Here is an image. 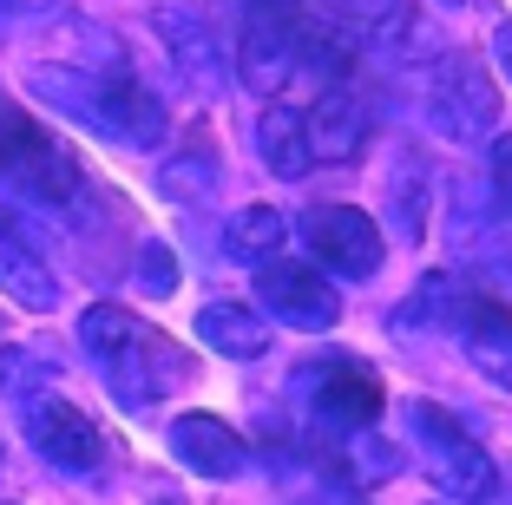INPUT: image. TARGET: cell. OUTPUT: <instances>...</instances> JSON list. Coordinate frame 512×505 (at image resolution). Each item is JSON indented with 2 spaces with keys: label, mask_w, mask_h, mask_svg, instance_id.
Returning a JSON list of instances; mask_svg holds the SVG:
<instances>
[{
  "label": "cell",
  "mask_w": 512,
  "mask_h": 505,
  "mask_svg": "<svg viewBox=\"0 0 512 505\" xmlns=\"http://www.w3.org/2000/svg\"><path fill=\"white\" fill-rule=\"evenodd\" d=\"M427 119L440 138L453 145H473V138L499 132V86L473 53H440L434 73H427Z\"/></svg>",
  "instance_id": "obj_5"
},
{
  "label": "cell",
  "mask_w": 512,
  "mask_h": 505,
  "mask_svg": "<svg viewBox=\"0 0 512 505\" xmlns=\"http://www.w3.org/2000/svg\"><path fill=\"white\" fill-rule=\"evenodd\" d=\"M171 453H178V466H191V473H204V479H230L250 460V453H243V433L217 414H178L171 420Z\"/></svg>",
  "instance_id": "obj_11"
},
{
  "label": "cell",
  "mask_w": 512,
  "mask_h": 505,
  "mask_svg": "<svg viewBox=\"0 0 512 505\" xmlns=\"http://www.w3.org/2000/svg\"><path fill=\"white\" fill-rule=\"evenodd\" d=\"M460 342H467V361L486 374L493 387H506L512 394V309L493 296H467V309H460V328H453Z\"/></svg>",
  "instance_id": "obj_12"
},
{
  "label": "cell",
  "mask_w": 512,
  "mask_h": 505,
  "mask_svg": "<svg viewBox=\"0 0 512 505\" xmlns=\"http://www.w3.org/2000/svg\"><path fill=\"white\" fill-rule=\"evenodd\" d=\"M316 505H362V499H355V492H348V486H342V492H335V479H329V492H322V499H316Z\"/></svg>",
  "instance_id": "obj_24"
},
{
  "label": "cell",
  "mask_w": 512,
  "mask_h": 505,
  "mask_svg": "<svg viewBox=\"0 0 512 505\" xmlns=\"http://www.w3.org/2000/svg\"><path fill=\"white\" fill-rule=\"evenodd\" d=\"M256 151L270 164L276 178H309L316 158H309V125H302V105H283L270 99L263 105V119H256Z\"/></svg>",
  "instance_id": "obj_14"
},
{
  "label": "cell",
  "mask_w": 512,
  "mask_h": 505,
  "mask_svg": "<svg viewBox=\"0 0 512 505\" xmlns=\"http://www.w3.org/2000/svg\"><path fill=\"white\" fill-rule=\"evenodd\" d=\"M60 381V361H46L40 348H0V394L33 401V387Z\"/></svg>",
  "instance_id": "obj_18"
},
{
  "label": "cell",
  "mask_w": 512,
  "mask_h": 505,
  "mask_svg": "<svg viewBox=\"0 0 512 505\" xmlns=\"http://www.w3.org/2000/svg\"><path fill=\"white\" fill-rule=\"evenodd\" d=\"M283 237H289V217H283V210H270V204L237 210V223L224 230L230 256H243V263H270V256L283 250Z\"/></svg>",
  "instance_id": "obj_17"
},
{
  "label": "cell",
  "mask_w": 512,
  "mask_h": 505,
  "mask_svg": "<svg viewBox=\"0 0 512 505\" xmlns=\"http://www.w3.org/2000/svg\"><path fill=\"white\" fill-rule=\"evenodd\" d=\"M0 191L27 197V204H40V210H66L86 191L79 158L46 132L40 119H27L14 99H0Z\"/></svg>",
  "instance_id": "obj_3"
},
{
  "label": "cell",
  "mask_w": 512,
  "mask_h": 505,
  "mask_svg": "<svg viewBox=\"0 0 512 505\" xmlns=\"http://www.w3.org/2000/svg\"><path fill=\"white\" fill-rule=\"evenodd\" d=\"M407 427H414V446H421L427 479H434L447 499H460V505H486V499L499 492V466H493V453H486L473 433H460V420H453L447 407L414 401V407H407Z\"/></svg>",
  "instance_id": "obj_4"
},
{
  "label": "cell",
  "mask_w": 512,
  "mask_h": 505,
  "mask_svg": "<svg viewBox=\"0 0 512 505\" xmlns=\"http://www.w3.org/2000/svg\"><path fill=\"white\" fill-rule=\"evenodd\" d=\"M486 184H493L499 217H512V132H493V138H486Z\"/></svg>",
  "instance_id": "obj_20"
},
{
  "label": "cell",
  "mask_w": 512,
  "mask_h": 505,
  "mask_svg": "<svg viewBox=\"0 0 512 505\" xmlns=\"http://www.w3.org/2000/svg\"><path fill=\"white\" fill-rule=\"evenodd\" d=\"M0 460H7V453H0Z\"/></svg>",
  "instance_id": "obj_28"
},
{
  "label": "cell",
  "mask_w": 512,
  "mask_h": 505,
  "mask_svg": "<svg viewBox=\"0 0 512 505\" xmlns=\"http://www.w3.org/2000/svg\"><path fill=\"white\" fill-rule=\"evenodd\" d=\"M197 342L230 355V361H256L270 348V322L256 309H243V302H204L197 309Z\"/></svg>",
  "instance_id": "obj_15"
},
{
  "label": "cell",
  "mask_w": 512,
  "mask_h": 505,
  "mask_svg": "<svg viewBox=\"0 0 512 505\" xmlns=\"http://www.w3.org/2000/svg\"><path fill=\"white\" fill-rule=\"evenodd\" d=\"M27 86L40 92V99H53L60 112H73L79 125H92L99 138H112V145L151 151V145H165V132H171L165 105L151 99L138 79H125V73H73V66H33Z\"/></svg>",
  "instance_id": "obj_2"
},
{
  "label": "cell",
  "mask_w": 512,
  "mask_h": 505,
  "mask_svg": "<svg viewBox=\"0 0 512 505\" xmlns=\"http://www.w3.org/2000/svg\"><path fill=\"white\" fill-rule=\"evenodd\" d=\"M27 440H33V453L53 460L60 473H92V466L106 460L99 427H92L73 401H60V394H33L27 401Z\"/></svg>",
  "instance_id": "obj_10"
},
{
  "label": "cell",
  "mask_w": 512,
  "mask_h": 505,
  "mask_svg": "<svg viewBox=\"0 0 512 505\" xmlns=\"http://www.w3.org/2000/svg\"><path fill=\"white\" fill-rule=\"evenodd\" d=\"M0 289H7L20 309H33V315H46L53 302H60V276H53L46 256L20 237L14 217H0Z\"/></svg>",
  "instance_id": "obj_13"
},
{
  "label": "cell",
  "mask_w": 512,
  "mask_h": 505,
  "mask_svg": "<svg viewBox=\"0 0 512 505\" xmlns=\"http://www.w3.org/2000/svg\"><path fill=\"white\" fill-rule=\"evenodd\" d=\"M302 125H309V158H355L368 138V112L348 92H322L316 112H302Z\"/></svg>",
  "instance_id": "obj_16"
},
{
  "label": "cell",
  "mask_w": 512,
  "mask_h": 505,
  "mask_svg": "<svg viewBox=\"0 0 512 505\" xmlns=\"http://www.w3.org/2000/svg\"><path fill=\"white\" fill-rule=\"evenodd\" d=\"M302 381H309V401H316L322 427H335V433H368L381 420V407H388L375 368L355 361V355L316 361V368H302Z\"/></svg>",
  "instance_id": "obj_8"
},
{
  "label": "cell",
  "mask_w": 512,
  "mask_h": 505,
  "mask_svg": "<svg viewBox=\"0 0 512 505\" xmlns=\"http://www.w3.org/2000/svg\"><path fill=\"white\" fill-rule=\"evenodd\" d=\"M165 40H171V53L191 66V79H217V40L204 33V20H191V14H165Z\"/></svg>",
  "instance_id": "obj_19"
},
{
  "label": "cell",
  "mask_w": 512,
  "mask_h": 505,
  "mask_svg": "<svg viewBox=\"0 0 512 505\" xmlns=\"http://www.w3.org/2000/svg\"><path fill=\"white\" fill-rule=\"evenodd\" d=\"M256 302L283 328H309V335L342 322V296H335L329 276H316V269H302V263H276V256L256 269Z\"/></svg>",
  "instance_id": "obj_9"
},
{
  "label": "cell",
  "mask_w": 512,
  "mask_h": 505,
  "mask_svg": "<svg viewBox=\"0 0 512 505\" xmlns=\"http://www.w3.org/2000/svg\"><path fill=\"white\" fill-rule=\"evenodd\" d=\"M138 289H145V296H171V289H178V256H171L165 243H145V250H138Z\"/></svg>",
  "instance_id": "obj_21"
},
{
  "label": "cell",
  "mask_w": 512,
  "mask_h": 505,
  "mask_svg": "<svg viewBox=\"0 0 512 505\" xmlns=\"http://www.w3.org/2000/svg\"><path fill=\"white\" fill-rule=\"evenodd\" d=\"M440 7H460V0H440Z\"/></svg>",
  "instance_id": "obj_27"
},
{
  "label": "cell",
  "mask_w": 512,
  "mask_h": 505,
  "mask_svg": "<svg viewBox=\"0 0 512 505\" xmlns=\"http://www.w3.org/2000/svg\"><path fill=\"white\" fill-rule=\"evenodd\" d=\"M79 348L99 361V374L112 381V394L125 407H151L158 394L191 381V355L151 322H138L132 309H119V302H92L79 315Z\"/></svg>",
  "instance_id": "obj_1"
},
{
  "label": "cell",
  "mask_w": 512,
  "mask_h": 505,
  "mask_svg": "<svg viewBox=\"0 0 512 505\" xmlns=\"http://www.w3.org/2000/svg\"><path fill=\"white\" fill-rule=\"evenodd\" d=\"M7 14H14V7H7V0H0V40H7V33H14V20H7Z\"/></svg>",
  "instance_id": "obj_25"
},
{
  "label": "cell",
  "mask_w": 512,
  "mask_h": 505,
  "mask_svg": "<svg viewBox=\"0 0 512 505\" xmlns=\"http://www.w3.org/2000/svg\"><path fill=\"white\" fill-rule=\"evenodd\" d=\"M302 243L316 250L322 269H335V276H348V283L375 276L381 256H388L381 223L368 217V210H355V204H316V210H302Z\"/></svg>",
  "instance_id": "obj_6"
},
{
  "label": "cell",
  "mask_w": 512,
  "mask_h": 505,
  "mask_svg": "<svg viewBox=\"0 0 512 505\" xmlns=\"http://www.w3.org/2000/svg\"><path fill=\"white\" fill-rule=\"evenodd\" d=\"M493 60H499V73L512 79V20H499V27H493Z\"/></svg>",
  "instance_id": "obj_23"
},
{
  "label": "cell",
  "mask_w": 512,
  "mask_h": 505,
  "mask_svg": "<svg viewBox=\"0 0 512 505\" xmlns=\"http://www.w3.org/2000/svg\"><path fill=\"white\" fill-rule=\"evenodd\" d=\"M165 191H171V197L211 191V171H204V158H178V164H165Z\"/></svg>",
  "instance_id": "obj_22"
},
{
  "label": "cell",
  "mask_w": 512,
  "mask_h": 505,
  "mask_svg": "<svg viewBox=\"0 0 512 505\" xmlns=\"http://www.w3.org/2000/svg\"><path fill=\"white\" fill-rule=\"evenodd\" d=\"M151 505H178V499H165V492H158V499H151Z\"/></svg>",
  "instance_id": "obj_26"
},
{
  "label": "cell",
  "mask_w": 512,
  "mask_h": 505,
  "mask_svg": "<svg viewBox=\"0 0 512 505\" xmlns=\"http://www.w3.org/2000/svg\"><path fill=\"white\" fill-rule=\"evenodd\" d=\"M296 0H250V20H243V40H237V66H243V86L276 99V92L296 79Z\"/></svg>",
  "instance_id": "obj_7"
}]
</instances>
